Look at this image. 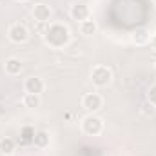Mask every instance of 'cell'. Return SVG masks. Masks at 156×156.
I'll return each mask as SVG.
<instances>
[{"label": "cell", "instance_id": "obj_1", "mask_svg": "<svg viewBox=\"0 0 156 156\" xmlns=\"http://www.w3.org/2000/svg\"><path fill=\"white\" fill-rule=\"evenodd\" d=\"M69 29L64 24H51L47 26V29L44 31V42L55 49H62L64 45L69 44Z\"/></svg>", "mask_w": 156, "mask_h": 156}, {"label": "cell", "instance_id": "obj_2", "mask_svg": "<svg viewBox=\"0 0 156 156\" xmlns=\"http://www.w3.org/2000/svg\"><path fill=\"white\" fill-rule=\"evenodd\" d=\"M82 131H83V134H87V136H98V134H102V131H104V122H102V118L96 116V115H87V116L82 120Z\"/></svg>", "mask_w": 156, "mask_h": 156}, {"label": "cell", "instance_id": "obj_3", "mask_svg": "<svg viewBox=\"0 0 156 156\" xmlns=\"http://www.w3.org/2000/svg\"><path fill=\"white\" fill-rule=\"evenodd\" d=\"M113 80V71L107 66H96L91 71V82L96 87H107Z\"/></svg>", "mask_w": 156, "mask_h": 156}, {"label": "cell", "instance_id": "obj_4", "mask_svg": "<svg viewBox=\"0 0 156 156\" xmlns=\"http://www.w3.org/2000/svg\"><path fill=\"white\" fill-rule=\"evenodd\" d=\"M7 37L13 44H24L29 38V31L24 24H11V27L7 31Z\"/></svg>", "mask_w": 156, "mask_h": 156}, {"label": "cell", "instance_id": "obj_5", "mask_svg": "<svg viewBox=\"0 0 156 156\" xmlns=\"http://www.w3.org/2000/svg\"><path fill=\"white\" fill-rule=\"evenodd\" d=\"M102 104H104V100H102V96L98 93H87L82 98V107L87 109L89 113H96L102 107Z\"/></svg>", "mask_w": 156, "mask_h": 156}, {"label": "cell", "instance_id": "obj_6", "mask_svg": "<svg viewBox=\"0 0 156 156\" xmlns=\"http://www.w3.org/2000/svg\"><path fill=\"white\" fill-rule=\"evenodd\" d=\"M33 16L40 24H47L51 20V7L47 4H37L33 7Z\"/></svg>", "mask_w": 156, "mask_h": 156}, {"label": "cell", "instance_id": "obj_7", "mask_svg": "<svg viewBox=\"0 0 156 156\" xmlns=\"http://www.w3.org/2000/svg\"><path fill=\"white\" fill-rule=\"evenodd\" d=\"M69 13H71V18L76 20V22L87 20L89 15H91L89 5H85V4H75V5H71V11H69Z\"/></svg>", "mask_w": 156, "mask_h": 156}, {"label": "cell", "instance_id": "obj_8", "mask_svg": "<svg viewBox=\"0 0 156 156\" xmlns=\"http://www.w3.org/2000/svg\"><path fill=\"white\" fill-rule=\"evenodd\" d=\"M44 80L38 76H29L26 80V83H24V89H26V93H31V94H40L42 91H44Z\"/></svg>", "mask_w": 156, "mask_h": 156}, {"label": "cell", "instance_id": "obj_9", "mask_svg": "<svg viewBox=\"0 0 156 156\" xmlns=\"http://www.w3.org/2000/svg\"><path fill=\"white\" fill-rule=\"evenodd\" d=\"M4 69H5V73H7L9 76H16V75L22 73V62H20L18 58H7Z\"/></svg>", "mask_w": 156, "mask_h": 156}, {"label": "cell", "instance_id": "obj_10", "mask_svg": "<svg viewBox=\"0 0 156 156\" xmlns=\"http://www.w3.org/2000/svg\"><path fill=\"white\" fill-rule=\"evenodd\" d=\"M96 31H98V26H96L94 20L87 18V20L80 22V33H82L83 37H93V35H96Z\"/></svg>", "mask_w": 156, "mask_h": 156}, {"label": "cell", "instance_id": "obj_11", "mask_svg": "<svg viewBox=\"0 0 156 156\" xmlns=\"http://www.w3.org/2000/svg\"><path fill=\"white\" fill-rule=\"evenodd\" d=\"M133 44H136V45H145L149 40H151V35H149V31L147 29H144V27H140V29H136L134 33H133Z\"/></svg>", "mask_w": 156, "mask_h": 156}, {"label": "cell", "instance_id": "obj_12", "mask_svg": "<svg viewBox=\"0 0 156 156\" xmlns=\"http://www.w3.org/2000/svg\"><path fill=\"white\" fill-rule=\"evenodd\" d=\"M33 145L37 149H45L49 145V134L45 131H37L35 136H33Z\"/></svg>", "mask_w": 156, "mask_h": 156}, {"label": "cell", "instance_id": "obj_13", "mask_svg": "<svg viewBox=\"0 0 156 156\" xmlns=\"http://www.w3.org/2000/svg\"><path fill=\"white\" fill-rule=\"evenodd\" d=\"M22 104H24L26 107H29V109H37V107H40V104H42L40 94H31V93H26V94H24V98H22Z\"/></svg>", "mask_w": 156, "mask_h": 156}, {"label": "cell", "instance_id": "obj_14", "mask_svg": "<svg viewBox=\"0 0 156 156\" xmlns=\"http://www.w3.org/2000/svg\"><path fill=\"white\" fill-rule=\"evenodd\" d=\"M15 151V140L13 138H2L0 140V153L2 154H11Z\"/></svg>", "mask_w": 156, "mask_h": 156}, {"label": "cell", "instance_id": "obj_15", "mask_svg": "<svg viewBox=\"0 0 156 156\" xmlns=\"http://www.w3.org/2000/svg\"><path fill=\"white\" fill-rule=\"evenodd\" d=\"M22 142H26V144H33V136H35V129H31V127H24L22 129Z\"/></svg>", "mask_w": 156, "mask_h": 156}, {"label": "cell", "instance_id": "obj_16", "mask_svg": "<svg viewBox=\"0 0 156 156\" xmlns=\"http://www.w3.org/2000/svg\"><path fill=\"white\" fill-rule=\"evenodd\" d=\"M147 102H149L153 107H156V83L151 85L149 91H147Z\"/></svg>", "mask_w": 156, "mask_h": 156}, {"label": "cell", "instance_id": "obj_17", "mask_svg": "<svg viewBox=\"0 0 156 156\" xmlns=\"http://www.w3.org/2000/svg\"><path fill=\"white\" fill-rule=\"evenodd\" d=\"M153 47H154V51H156V35L153 37Z\"/></svg>", "mask_w": 156, "mask_h": 156}, {"label": "cell", "instance_id": "obj_18", "mask_svg": "<svg viewBox=\"0 0 156 156\" xmlns=\"http://www.w3.org/2000/svg\"><path fill=\"white\" fill-rule=\"evenodd\" d=\"M18 2H24V0H18Z\"/></svg>", "mask_w": 156, "mask_h": 156}, {"label": "cell", "instance_id": "obj_19", "mask_svg": "<svg viewBox=\"0 0 156 156\" xmlns=\"http://www.w3.org/2000/svg\"><path fill=\"white\" fill-rule=\"evenodd\" d=\"M154 67H156V62H154Z\"/></svg>", "mask_w": 156, "mask_h": 156}, {"label": "cell", "instance_id": "obj_20", "mask_svg": "<svg viewBox=\"0 0 156 156\" xmlns=\"http://www.w3.org/2000/svg\"><path fill=\"white\" fill-rule=\"evenodd\" d=\"M154 4H156V0H154Z\"/></svg>", "mask_w": 156, "mask_h": 156}]
</instances>
